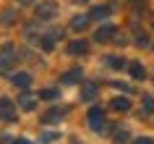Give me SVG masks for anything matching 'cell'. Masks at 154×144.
I'll return each instance as SVG.
<instances>
[{"instance_id": "cb8c5ba5", "label": "cell", "mask_w": 154, "mask_h": 144, "mask_svg": "<svg viewBox=\"0 0 154 144\" xmlns=\"http://www.w3.org/2000/svg\"><path fill=\"white\" fill-rule=\"evenodd\" d=\"M26 3H32V0H21V5H26Z\"/></svg>"}, {"instance_id": "8992f818", "label": "cell", "mask_w": 154, "mask_h": 144, "mask_svg": "<svg viewBox=\"0 0 154 144\" xmlns=\"http://www.w3.org/2000/svg\"><path fill=\"white\" fill-rule=\"evenodd\" d=\"M68 53H71V55H84V53H86V42L84 40L71 42V45H68Z\"/></svg>"}, {"instance_id": "ffe728a7", "label": "cell", "mask_w": 154, "mask_h": 144, "mask_svg": "<svg viewBox=\"0 0 154 144\" xmlns=\"http://www.w3.org/2000/svg\"><path fill=\"white\" fill-rule=\"evenodd\" d=\"M125 139H128V134H125V131H118V134H115V142H125Z\"/></svg>"}, {"instance_id": "7402d4cb", "label": "cell", "mask_w": 154, "mask_h": 144, "mask_svg": "<svg viewBox=\"0 0 154 144\" xmlns=\"http://www.w3.org/2000/svg\"><path fill=\"white\" fill-rule=\"evenodd\" d=\"M144 102H146V110H154V100L152 97H144Z\"/></svg>"}, {"instance_id": "3957f363", "label": "cell", "mask_w": 154, "mask_h": 144, "mask_svg": "<svg viewBox=\"0 0 154 144\" xmlns=\"http://www.w3.org/2000/svg\"><path fill=\"white\" fill-rule=\"evenodd\" d=\"M89 123H91V128H97V131L105 128V115H102L99 107H91V110H89Z\"/></svg>"}, {"instance_id": "d6986e66", "label": "cell", "mask_w": 154, "mask_h": 144, "mask_svg": "<svg viewBox=\"0 0 154 144\" xmlns=\"http://www.w3.org/2000/svg\"><path fill=\"white\" fill-rule=\"evenodd\" d=\"M55 139H57V134H42V142H45V144H47V142H55Z\"/></svg>"}, {"instance_id": "8fae6325", "label": "cell", "mask_w": 154, "mask_h": 144, "mask_svg": "<svg viewBox=\"0 0 154 144\" xmlns=\"http://www.w3.org/2000/svg\"><path fill=\"white\" fill-rule=\"evenodd\" d=\"M112 34H115L112 26H105V29H99V32H97V40H99V42H102V40H110Z\"/></svg>"}, {"instance_id": "5b68a950", "label": "cell", "mask_w": 154, "mask_h": 144, "mask_svg": "<svg viewBox=\"0 0 154 144\" xmlns=\"http://www.w3.org/2000/svg\"><path fill=\"white\" fill-rule=\"evenodd\" d=\"M13 84H16L18 89H26L29 84H32V73H24V71H21V73H13Z\"/></svg>"}, {"instance_id": "9c48e42d", "label": "cell", "mask_w": 154, "mask_h": 144, "mask_svg": "<svg viewBox=\"0 0 154 144\" xmlns=\"http://www.w3.org/2000/svg\"><path fill=\"white\" fill-rule=\"evenodd\" d=\"M65 110H50L42 115V123H55V120H60V115H63Z\"/></svg>"}, {"instance_id": "52a82bcc", "label": "cell", "mask_w": 154, "mask_h": 144, "mask_svg": "<svg viewBox=\"0 0 154 144\" xmlns=\"http://www.w3.org/2000/svg\"><path fill=\"white\" fill-rule=\"evenodd\" d=\"M37 100H39V97H34V94H21V97H18V105H21L24 110H32Z\"/></svg>"}, {"instance_id": "7a4b0ae2", "label": "cell", "mask_w": 154, "mask_h": 144, "mask_svg": "<svg viewBox=\"0 0 154 144\" xmlns=\"http://www.w3.org/2000/svg\"><path fill=\"white\" fill-rule=\"evenodd\" d=\"M0 118L3 120H16V107L8 97H0Z\"/></svg>"}, {"instance_id": "30bf717a", "label": "cell", "mask_w": 154, "mask_h": 144, "mask_svg": "<svg viewBox=\"0 0 154 144\" xmlns=\"http://www.w3.org/2000/svg\"><path fill=\"white\" fill-rule=\"evenodd\" d=\"M81 97L84 100H94V97H97V87H94V84H86V87L81 89Z\"/></svg>"}, {"instance_id": "4fadbf2b", "label": "cell", "mask_w": 154, "mask_h": 144, "mask_svg": "<svg viewBox=\"0 0 154 144\" xmlns=\"http://www.w3.org/2000/svg\"><path fill=\"white\" fill-rule=\"evenodd\" d=\"M107 13H110V8H94V11L89 13V16H91V18H105Z\"/></svg>"}, {"instance_id": "5bb4252c", "label": "cell", "mask_w": 154, "mask_h": 144, "mask_svg": "<svg viewBox=\"0 0 154 144\" xmlns=\"http://www.w3.org/2000/svg\"><path fill=\"white\" fill-rule=\"evenodd\" d=\"M42 47L52 50V47H55V37H52V34H50V37H42Z\"/></svg>"}, {"instance_id": "ba28073f", "label": "cell", "mask_w": 154, "mask_h": 144, "mask_svg": "<svg viewBox=\"0 0 154 144\" xmlns=\"http://www.w3.org/2000/svg\"><path fill=\"white\" fill-rule=\"evenodd\" d=\"M73 81H81V71H68L60 76V84H73Z\"/></svg>"}, {"instance_id": "7c38bea8", "label": "cell", "mask_w": 154, "mask_h": 144, "mask_svg": "<svg viewBox=\"0 0 154 144\" xmlns=\"http://www.w3.org/2000/svg\"><path fill=\"white\" fill-rule=\"evenodd\" d=\"M112 107L115 110H128V100L125 97H118V100H112Z\"/></svg>"}, {"instance_id": "277c9868", "label": "cell", "mask_w": 154, "mask_h": 144, "mask_svg": "<svg viewBox=\"0 0 154 144\" xmlns=\"http://www.w3.org/2000/svg\"><path fill=\"white\" fill-rule=\"evenodd\" d=\"M37 16H39V18L55 16V3H39V5H37Z\"/></svg>"}, {"instance_id": "6da1fadb", "label": "cell", "mask_w": 154, "mask_h": 144, "mask_svg": "<svg viewBox=\"0 0 154 144\" xmlns=\"http://www.w3.org/2000/svg\"><path fill=\"white\" fill-rule=\"evenodd\" d=\"M13 58H16V47H13V42H5L3 50H0V71H5V68L13 63Z\"/></svg>"}, {"instance_id": "2e32d148", "label": "cell", "mask_w": 154, "mask_h": 144, "mask_svg": "<svg viewBox=\"0 0 154 144\" xmlns=\"http://www.w3.org/2000/svg\"><path fill=\"white\" fill-rule=\"evenodd\" d=\"M84 26H86V18H84V16H76V18H73V29H84Z\"/></svg>"}, {"instance_id": "e0dca14e", "label": "cell", "mask_w": 154, "mask_h": 144, "mask_svg": "<svg viewBox=\"0 0 154 144\" xmlns=\"http://www.w3.org/2000/svg\"><path fill=\"white\" fill-rule=\"evenodd\" d=\"M131 73H133L136 79H141V76H144V68H141L138 63H133V66H131Z\"/></svg>"}, {"instance_id": "44dd1931", "label": "cell", "mask_w": 154, "mask_h": 144, "mask_svg": "<svg viewBox=\"0 0 154 144\" xmlns=\"http://www.w3.org/2000/svg\"><path fill=\"white\" fill-rule=\"evenodd\" d=\"M133 144H154V139H149V136H144V139H136Z\"/></svg>"}, {"instance_id": "9a60e30c", "label": "cell", "mask_w": 154, "mask_h": 144, "mask_svg": "<svg viewBox=\"0 0 154 144\" xmlns=\"http://www.w3.org/2000/svg\"><path fill=\"white\" fill-rule=\"evenodd\" d=\"M57 92L55 89H45V92H39V100H55Z\"/></svg>"}, {"instance_id": "603a6c76", "label": "cell", "mask_w": 154, "mask_h": 144, "mask_svg": "<svg viewBox=\"0 0 154 144\" xmlns=\"http://www.w3.org/2000/svg\"><path fill=\"white\" fill-rule=\"evenodd\" d=\"M13 144H32V142H26V139H16Z\"/></svg>"}, {"instance_id": "ac0fdd59", "label": "cell", "mask_w": 154, "mask_h": 144, "mask_svg": "<svg viewBox=\"0 0 154 144\" xmlns=\"http://www.w3.org/2000/svg\"><path fill=\"white\" fill-rule=\"evenodd\" d=\"M107 63L112 66V68H120V66H123V58H107Z\"/></svg>"}]
</instances>
